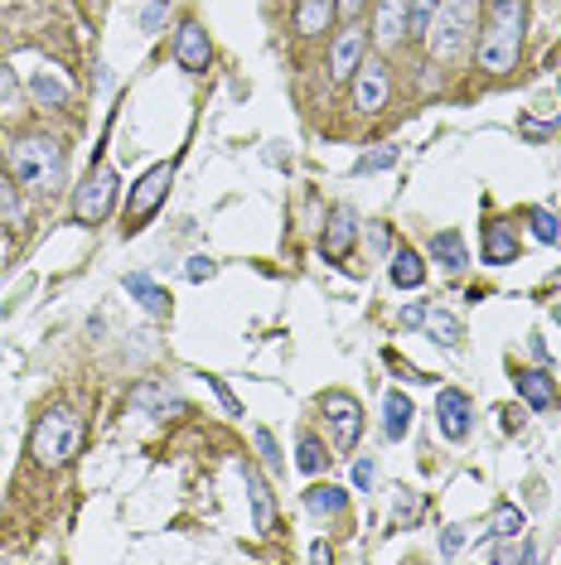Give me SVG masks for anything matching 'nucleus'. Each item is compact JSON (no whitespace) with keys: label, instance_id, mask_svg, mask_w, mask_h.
Instances as JSON below:
<instances>
[{"label":"nucleus","instance_id":"1","mask_svg":"<svg viewBox=\"0 0 561 565\" xmlns=\"http://www.w3.org/2000/svg\"><path fill=\"white\" fill-rule=\"evenodd\" d=\"M523 25H527V0H485V34L475 44V59L485 73L518 68Z\"/></svg>","mask_w":561,"mask_h":565},{"label":"nucleus","instance_id":"2","mask_svg":"<svg viewBox=\"0 0 561 565\" xmlns=\"http://www.w3.org/2000/svg\"><path fill=\"white\" fill-rule=\"evenodd\" d=\"M10 169H15L20 184L39 189V194H53L63 184V145L49 141V135H25L10 151Z\"/></svg>","mask_w":561,"mask_h":565},{"label":"nucleus","instance_id":"3","mask_svg":"<svg viewBox=\"0 0 561 565\" xmlns=\"http://www.w3.org/2000/svg\"><path fill=\"white\" fill-rule=\"evenodd\" d=\"M77 435H83V421H77L73 406H49L35 425V459L44 469H63L77 455Z\"/></svg>","mask_w":561,"mask_h":565},{"label":"nucleus","instance_id":"4","mask_svg":"<svg viewBox=\"0 0 561 565\" xmlns=\"http://www.w3.org/2000/svg\"><path fill=\"white\" fill-rule=\"evenodd\" d=\"M469 34H475V0H445V5L435 10L431 29H426V49L451 63L465 53Z\"/></svg>","mask_w":561,"mask_h":565},{"label":"nucleus","instance_id":"5","mask_svg":"<svg viewBox=\"0 0 561 565\" xmlns=\"http://www.w3.org/2000/svg\"><path fill=\"white\" fill-rule=\"evenodd\" d=\"M320 416L330 421L334 445L349 455V449L358 445V435H363V406H358V397H349V392H324V397H320Z\"/></svg>","mask_w":561,"mask_h":565},{"label":"nucleus","instance_id":"6","mask_svg":"<svg viewBox=\"0 0 561 565\" xmlns=\"http://www.w3.org/2000/svg\"><path fill=\"white\" fill-rule=\"evenodd\" d=\"M387 93H392L387 63L383 59H363V63H358V73H354V107L373 117V111L387 107Z\"/></svg>","mask_w":561,"mask_h":565},{"label":"nucleus","instance_id":"7","mask_svg":"<svg viewBox=\"0 0 561 565\" xmlns=\"http://www.w3.org/2000/svg\"><path fill=\"white\" fill-rule=\"evenodd\" d=\"M111 203H117V175H111L107 165H97V169H93V179H87V184L77 189L73 213H77L83 223H103L107 213H111Z\"/></svg>","mask_w":561,"mask_h":565},{"label":"nucleus","instance_id":"8","mask_svg":"<svg viewBox=\"0 0 561 565\" xmlns=\"http://www.w3.org/2000/svg\"><path fill=\"white\" fill-rule=\"evenodd\" d=\"M469 421H475V401L465 397V392H455V387H445L441 397H435V431H441L445 440H465L469 435Z\"/></svg>","mask_w":561,"mask_h":565},{"label":"nucleus","instance_id":"9","mask_svg":"<svg viewBox=\"0 0 561 565\" xmlns=\"http://www.w3.org/2000/svg\"><path fill=\"white\" fill-rule=\"evenodd\" d=\"M354 242H358V213L339 203V208L330 213V223H324V237H320L324 262H344V256L354 252Z\"/></svg>","mask_w":561,"mask_h":565},{"label":"nucleus","instance_id":"10","mask_svg":"<svg viewBox=\"0 0 561 565\" xmlns=\"http://www.w3.org/2000/svg\"><path fill=\"white\" fill-rule=\"evenodd\" d=\"M518 252H523V242H518V232H513V223L509 218H489L485 237H479V256H485V266H509V262H518Z\"/></svg>","mask_w":561,"mask_h":565},{"label":"nucleus","instance_id":"11","mask_svg":"<svg viewBox=\"0 0 561 565\" xmlns=\"http://www.w3.org/2000/svg\"><path fill=\"white\" fill-rule=\"evenodd\" d=\"M170 179H175V165H155V169H145V179H141L136 189H131V199H127L131 218H151V213L165 203V194H170Z\"/></svg>","mask_w":561,"mask_h":565},{"label":"nucleus","instance_id":"12","mask_svg":"<svg viewBox=\"0 0 561 565\" xmlns=\"http://www.w3.org/2000/svg\"><path fill=\"white\" fill-rule=\"evenodd\" d=\"M407 34H411V5L407 0H378V20H373L378 49H397Z\"/></svg>","mask_w":561,"mask_h":565},{"label":"nucleus","instance_id":"13","mask_svg":"<svg viewBox=\"0 0 561 565\" xmlns=\"http://www.w3.org/2000/svg\"><path fill=\"white\" fill-rule=\"evenodd\" d=\"M513 387H518V397L533 406V411H557L561 392H557V377L547 368H523L513 372Z\"/></svg>","mask_w":561,"mask_h":565},{"label":"nucleus","instance_id":"14","mask_svg":"<svg viewBox=\"0 0 561 565\" xmlns=\"http://www.w3.org/2000/svg\"><path fill=\"white\" fill-rule=\"evenodd\" d=\"M175 63L184 68V73H204L208 68V34L199 20H184L175 34Z\"/></svg>","mask_w":561,"mask_h":565},{"label":"nucleus","instance_id":"15","mask_svg":"<svg viewBox=\"0 0 561 565\" xmlns=\"http://www.w3.org/2000/svg\"><path fill=\"white\" fill-rule=\"evenodd\" d=\"M242 483H247V498H252V522L262 537L276 532V498H272V483L262 479L252 465H242Z\"/></svg>","mask_w":561,"mask_h":565},{"label":"nucleus","instance_id":"16","mask_svg":"<svg viewBox=\"0 0 561 565\" xmlns=\"http://www.w3.org/2000/svg\"><path fill=\"white\" fill-rule=\"evenodd\" d=\"M368 53V34L363 29H344L339 39H334V53H330V77H339V83H349V77L358 73V63H363Z\"/></svg>","mask_w":561,"mask_h":565},{"label":"nucleus","instance_id":"17","mask_svg":"<svg viewBox=\"0 0 561 565\" xmlns=\"http://www.w3.org/2000/svg\"><path fill=\"white\" fill-rule=\"evenodd\" d=\"M29 93H35L39 107H69L73 83L59 73V68H35V73H29Z\"/></svg>","mask_w":561,"mask_h":565},{"label":"nucleus","instance_id":"18","mask_svg":"<svg viewBox=\"0 0 561 565\" xmlns=\"http://www.w3.org/2000/svg\"><path fill=\"white\" fill-rule=\"evenodd\" d=\"M136 411H151L160 416V421H170V416H184V397H179L175 387H160V382H145V387H136Z\"/></svg>","mask_w":561,"mask_h":565},{"label":"nucleus","instance_id":"19","mask_svg":"<svg viewBox=\"0 0 561 565\" xmlns=\"http://www.w3.org/2000/svg\"><path fill=\"white\" fill-rule=\"evenodd\" d=\"M387 280H392V286H397V290H417V286H421V280H426V262H421V252H417V247H407V242H402L397 252H392Z\"/></svg>","mask_w":561,"mask_h":565},{"label":"nucleus","instance_id":"20","mask_svg":"<svg viewBox=\"0 0 561 565\" xmlns=\"http://www.w3.org/2000/svg\"><path fill=\"white\" fill-rule=\"evenodd\" d=\"M411 416H417L411 397L392 387L387 397H383V435H387V440H407V435H411Z\"/></svg>","mask_w":561,"mask_h":565},{"label":"nucleus","instance_id":"21","mask_svg":"<svg viewBox=\"0 0 561 565\" xmlns=\"http://www.w3.org/2000/svg\"><path fill=\"white\" fill-rule=\"evenodd\" d=\"M426 334H431V344H441V348H455L465 344V324H459V314H451V310H435L431 304V314H426V324H421Z\"/></svg>","mask_w":561,"mask_h":565},{"label":"nucleus","instance_id":"22","mask_svg":"<svg viewBox=\"0 0 561 565\" xmlns=\"http://www.w3.org/2000/svg\"><path fill=\"white\" fill-rule=\"evenodd\" d=\"M431 262H441L445 271H465V266H469V247H465V237H459L455 228L435 232V237H431Z\"/></svg>","mask_w":561,"mask_h":565},{"label":"nucleus","instance_id":"23","mask_svg":"<svg viewBox=\"0 0 561 565\" xmlns=\"http://www.w3.org/2000/svg\"><path fill=\"white\" fill-rule=\"evenodd\" d=\"M121 286H127V296H136V300H141L151 314H165V310H170V296H165V290L155 286L151 276H145V271H131V276L121 280Z\"/></svg>","mask_w":561,"mask_h":565},{"label":"nucleus","instance_id":"24","mask_svg":"<svg viewBox=\"0 0 561 565\" xmlns=\"http://www.w3.org/2000/svg\"><path fill=\"white\" fill-rule=\"evenodd\" d=\"M306 507H310L315 517H339L344 507H349V493L334 489V483H315V489L306 493Z\"/></svg>","mask_w":561,"mask_h":565},{"label":"nucleus","instance_id":"25","mask_svg":"<svg viewBox=\"0 0 561 565\" xmlns=\"http://www.w3.org/2000/svg\"><path fill=\"white\" fill-rule=\"evenodd\" d=\"M334 0H300V10H296V29L300 34H320V29H330V20H334Z\"/></svg>","mask_w":561,"mask_h":565},{"label":"nucleus","instance_id":"26","mask_svg":"<svg viewBox=\"0 0 561 565\" xmlns=\"http://www.w3.org/2000/svg\"><path fill=\"white\" fill-rule=\"evenodd\" d=\"M523 513L513 503H499L493 507V522H489V537H499V541H518L523 537Z\"/></svg>","mask_w":561,"mask_h":565},{"label":"nucleus","instance_id":"27","mask_svg":"<svg viewBox=\"0 0 561 565\" xmlns=\"http://www.w3.org/2000/svg\"><path fill=\"white\" fill-rule=\"evenodd\" d=\"M527 232H533L542 247H557L561 242V218L552 208H533V213H527Z\"/></svg>","mask_w":561,"mask_h":565},{"label":"nucleus","instance_id":"28","mask_svg":"<svg viewBox=\"0 0 561 565\" xmlns=\"http://www.w3.org/2000/svg\"><path fill=\"white\" fill-rule=\"evenodd\" d=\"M296 465H300V473H310V479H315V473L330 465V455H324V445L315 435H300V445H296Z\"/></svg>","mask_w":561,"mask_h":565},{"label":"nucleus","instance_id":"29","mask_svg":"<svg viewBox=\"0 0 561 565\" xmlns=\"http://www.w3.org/2000/svg\"><path fill=\"white\" fill-rule=\"evenodd\" d=\"M421 517V493L397 489V503H392V527H411Z\"/></svg>","mask_w":561,"mask_h":565},{"label":"nucleus","instance_id":"30","mask_svg":"<svg viewBox=\"0 0 561 565\" xmlns=\"http://www.w3.org/2000/svg\"><path fill=\"white\" fill-rule=\"evenodd\" d=\"M392 165H397V145H378V151H368L354 165V175H378V169H392Z\"/></svg>","mask_w":561,"mask_h":565},{"label":"nucleus","instance_id":"31","mask_svg":"<svg viewBox=\"0 0 561 565\" xmlns=\"http://www.w3.org/2000/svg\"><path fill=\"white\" fill-rule=\"evenodd\" d=\"M252 440H256V455H262V465L272 469V473H280V445H276V435L266 431V425H256Z\"/></svg>","mask_w":561,"mask_h":565},{"label":"nucleus","instance_id":"32","mask_svg":"<svg viewBox=\"0 0 561 565\" xmlns=\"http://www.w3.org/2000/svg\"><path fill=\"white\" fill-rule=\"evenodd\" d=\"M407 5H411V34H421V39H426V29H431L441 0H407Z\"/></svg>","mask_w":561,"mask_h":565},{"label":"nucleus","instance_id":"33","mask_svg":"<svg viewBox=\"0 0 561 565\" xmlns=\"http://www.w3.org/2000/svg\"><path fill=\"white\" fill-rule=\"evenodd\" d=\"M213 276H218V262H213V256H189L184 262V280H194V286L199 280H213Z\"/></svg>","mask_w":561,"mask_h":565},{"label":"nucleus","instance_id":"34","mask_svg":"<svg viewBox=\"0 0 561 565\" xmlns=\"http://www.w3.org/2000/svg\"><path fill=\"white\" fill-rule=\"evenodd\" d=\"M165 15H170V0H151V5L141 10V29H145V34H155V29L165 25Z\"/></svg>","mask_w":561,"mask_h":565},{"label":"nucleus","instance_id":"35","mask_svg":"<svg viewBox=\"0 0 561 565\" xmlns=\"http://www.w3.org/2000/svg\"><path fill=\"white\" fill-rule=\"evenodd\" d=\"M373 479H378L373 459H368V455H358V459H354V489H358V493H373Z\"/></svg>","mask_w":561,"mask_h":565},{"label":"nucleus","instance_id":"36","mask_svg":"<svg viewBox=\"0 0 561 565\" xmlns=\"http://www.w3.org/2000/svg\"><path fill=\"white\" fill-rule=\"evenodd\" d=\"M426 314H431V304H426V300H411L407 310L397 314V324H402V329H421V324H426Z\"/></svg>","mask_w":561,"mask_h":565},{"label":"nucleus","instance_id":"37","mask_svg":"<svg viewBox=\"0 0 561 565\" xmlns=\"http://www.w3.org/2000/svg\"><path fill=\"white\" fill-rule=\"evenodd\" d=\"M204 382L213 387V397H218L223 406H228V416H242V401H238V397H232V392H228V382H223V377H204Z\"/></svg>","mask_w":561,"mask_h":565},{"label":"nucleus","instance_id":"38","mask_svg":"<svg viewBox=\"0 0 561 565\" xmlns=\"http://www.w3.org/2000/svg\"><path fill=\"white\" fill-rule=\"evenodd\" d=\"M15 107V77H10V68L0 63V111Z\"/></svg>","mask_w":561,"mask_h":565},{"label":"nucleus","instance_id":"39","mask_svg":"<svg viewBox=\"0 0 561 565\" xmlns=\"http://www.w3.org/2000/svg\"><path fill=\"white\" fill-rule=\"evenodd\" d=\"M459 546H465V527H445L441 532V556H455Z\"/></svg>","mask_w":561,"mask_h":565},{"label":"nucleus","instance_id":"40","mask_svg":"<svg viewBox=\"0 0 561 565\" xmlns=\"http://www.w3.org/2000/svg\"><path fill=\"white\" fill-rule=\"evenodd\" d=\"M334 5H339V15H349V20H358V10L368 5V0H334Z\"/></svg>","mask_w":561,"mask_h":565},{"label":"nucleus","instance_id":"41","mask_svg":"<svg viewBox=\"0 0 561 565\" xmlns=\"http://www.w3.org/2000/svg\"><path fill=\"white\" fill-rule=\"evenodd\" d=\"M310 561H334V551L324 546V541H315V546H310Z\"/></svg>","mask_w":561,"mask_h":565},{"label":"nucleus","instance_id":"42","mask_svg":"<svg viewBox=\"0 0 561 565\" xmlns=\"http://www.w3.org/2000/svg\"><path fill=\"white\" fill-rule=\"evenodd\" d=\"M552 314H557V324H561V300H557V310H552Z\"/></svg>","mask_w":561,"mask_h":565},{"label":"nucleus","instance_id":"43","mask_svg":"<svg viewBox=\"0 0 561 565\" xmlns=\"http://www.w3.org/2000/svg\"><path fill=\"white\" fill-rule=\"evenodd\" d=\"M557 97H561V83H557Z\"/></svg>","mask_w":561,"mask_h":565}]
</instances>
